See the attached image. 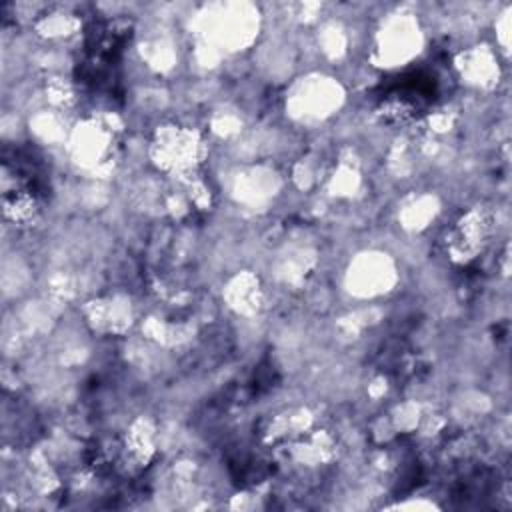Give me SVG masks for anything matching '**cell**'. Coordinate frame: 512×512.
<instances>
[{
    "label": "cell",
    "mask_w": 512,
    "mask_h": 512,
    "mask_svg": "<svg viewBox=\"0 0 512 512\" xmlns=\"http://www.w3.org/2000/svg\"><path fill=\"white\" fill-rule=\"evenodd\" d=\"M438 98V80L426 70L406 72L384 84L378 94L380 112L394 120H412L424 114Z\"/></svg>",
    "instance_id": "obj_1"
}]
</instances>
